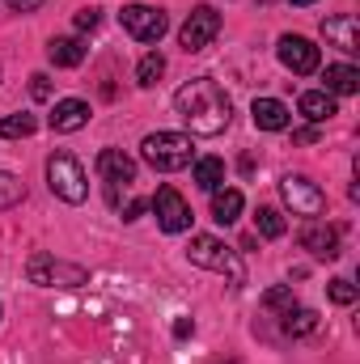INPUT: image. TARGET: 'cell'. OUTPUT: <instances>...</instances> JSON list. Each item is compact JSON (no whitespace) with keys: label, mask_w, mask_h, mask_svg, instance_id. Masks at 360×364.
Instances as JSON below:
<instances>
[{"label":"cell","mask_w":360,"mask_h":364,"mask_svg":"<svg viewBox=\"0 0 360 364\" xmlns=\"http://www.w3.org/2000/svg\"><path fill=\"white\" fill-rule=\"evenodd\" d=\"M174 110L191 127V136H221L233 119V102L212 77H195L174 93Z\"/></svg>","instance_id":"cell-1"},{"label":"cell","mask_w":360,"mask_h":364,"mask_svg":"<svg viewBox=\"0 0 360 364\" xmlns=\"http://www.w3.org/2000/svg\"><path fill=\"white\" fill-rule=\"evenodd\" d=\"M140 157L157 174H179L195 161V149H191V136H182V132H153V136H144Z\"/></svg>","instance_id":"cell-2"},{"label":"cell","mask_w":360,"mask_h":364,"mask_svg":"<svg viewBox=\"0 0 360 364\" xmlns=\"http://www.w3.org/2000/svg\"><path fill=\"white\" fill-rule=\"evenodd\" d=\"M47 186L64 203H85V195H90V178H85V170L73 153H51L47 157Z\"/></svg>","instance_id":"cell-3"},{"label":"cell","mask_w":360,"mask_h":364,"mask_svg":"<svg viewBox=\"0 0 360 364\" xmlns=\"http://www.w3.org/2000/svg\"><path fill=\"white\" fill-rule=\"evenodd\" d=\"M26 275H30V284H38V288H81V284H90V272H85V267L60 263V259L47 255V250H38V255L26 263Z\"/></svg>","instance_id":"cell-4"},{"label":"cell","mask_w":360,"mask_h":364,"mask_svg":"<svg viewBox=\"0 0 360 364\" xmlns=\"http://www.w3.org/2000/svg\"><path fill=\"white\" fill-rule=\"evenodd\" d=\"M186 259H191L195 267H203V272H221V275H229V279H242V263H238V255H233L221 237L195 233L191 246H186Z\"/></svg>","instance_id":"cell-5"},{"label":"cell","mask_w":360,"mask_h":364,"mask_svg":"<svg viewBox=\"0 0 360 364\" xmlns=\"http://www.w3.org/2000/svg\"><path fill=\"white\" fill-rule=\"evenodd\" d=\"M119 26H123L136 43H162V34L170 30V17H166V9H157V4H123Z\"/></svg>","instance_id":"cell-6"},{"label":"cell","mask_w":360,"mask_h":364,"mask_svg":"<svg viewBox=\"0 0 360 364\" xmlns=\"http://www.w3.org/2000/svg\"><path fill=\"white\" fill-rule=\"evenodd\" d=\"M280 195H284V203L292 208V216H322L327 212V195H322V186L314 178H305V174H284L280 178Z\"/></svg>","instance_id":"cell-7"},{"label":"cell","mask_w":360,"mask_h":364,"mask_svg":"<svg viewBox=\"0 0 360 364\" xmlns=\"http://www.w3.org/2000/svg\"><path fill=\"white\" fill-rule=\"evenodd\" d=\"M149 208H153V216H157L162 233H186V229H191V220H195L191 203L182 199L174 186H157V195L149 199Z\"/></svg>","instance_id":"cell-8"},{"label":"cell","mask_w":360,"mask_h":364,"mask_svg":"<svg viewBox=\"0 0 360 364\" xmlns=\"http://www.w3.org/2000/svg\"><path fill=\"white\" fill-rule=\"evenodd\" d=\"M216 34H221V13H216L212 4H199V9H191V17L182 21L179 43H182V51H203Z\"/></svg>","instance_id":"cell-9"},{"label":"cell","mask_w":360,"mask_h":364,"mask_svg":"<svg viewBox=\"0 0 360 364\" xmlns=\"http://www.w3.org/2000/svg\"><path fill=\"white\" fill-rule=\"evenodd\" d=\"M275 51H280V64H284L288 73H297V77H309V73H318V64H322L318 47H314L309 38H301V34H284V38L275 43Z\"/></svg>","instance_id":"cell-10"},{"label":"cell","mask_w":360,"mask_h":364,"mask_svg":"<svg viewBox=\"0 0 360 364\" xmlns=\"http://www.w3.org/2000/svg\"><path fill=\"white\" fill-rule=\"evenodd\" d=\"M301 250H309L314 259H322V263H331V259H339V229L335 225H327V220H305V229H301Z\"/></svg>","instance_id":"cell-11"},{"label":"cell","mask_w":360,"mask_h":364,"mask_svg":"<svg viewBox=\"0 0 360 364\" xmlns=\"http://www.w3.org/2000/svg\"><path fill=\"white\" fill-rule=\"evenodd\" d=\"M97 178L106 186H132L136 182V161L123 149H102L97 153Z\"/></svg>","instance_id":"cell-12"},{"label":"cell","mask_w":360,"mask_h":364,"mask_svg":"<svg viewBox=\"0 0 360 364\" xmlns=\"http://www.w3.org/2000/svg\"><path fill=\"white\" fill-rule=\"evenodd\" d=\"M322 38L331 43V47H339L344 55H356L360 51V26L352 13H335V17H327L322 21Z\"/></svg>","instance_id":"cell-13"},{"label":"cell","mask_w":360,"mask_h":364,"mask_svg":"<svg viewBox=\"0 0 360 364\" xmlns=\"http://www.w3.org/2000/svg\"><path fill=\"white\" fill-rule=\"evenodd\" d=\"M85 123H90V102H81V97H60V102H55V110H51V132L68 136V132H81Z\"/></svg>","instance_id":"cell-14"},{"label":"cell","mask_w":360,"mask_h":364,"mask_svg":"<svg viewBox=\"0 0 360 364\" xmlns=\"http://www.w3.org/2000/svg\"><path fill=\"white\" fill-rule=\"evenodd\" d=\"M250 119H255L259 132H284V127L292 123V114H288V106H284L280 97H255Z\"/></svg>","instance_id":"cell-15"},{"label":"cell","mask_w":360,"mask_h":364,"mask_svg":"<svg viewBox=\"0 0 360 364\" xmlns=\"http://www.w3.org/2000/svg\"><path fill=\"white\" fill-rule=\"evenodd\" d=\"M47 60L55 68H77V64H85V43L73 38V34H60V38L47 43Z\"/></svg>","instance_id":"cell-16"},{"label":"cell","mask_w":360,"mask_h":364,"mask_svg":"<svg viewBox=\"0 0 360 364\" xmlns=\"http://www.w3.org/2000/svg\"><path fill=\"white\" fill-rule=\"evenodd\" d=\"M242 191H233V186H216L212 191V220L216 225H233L238 216H242Z\"/></svg>","instance_id":"cell-17"},{"label":"cell","mask_w":360,"mask_h":364,"mask_svg":"<svg viewBox=\"0 0 360 364\" xmlns=\"http://www.w3.org/2000/svg\"><path fill=\"white\" fill-rule=\"evenodd\" d=\"M322 81H327L331 97H348V93L360 90V68H352V64H327Z\"/></svg>","instance_id":"cell-18"},{"label":"cell","mask_w":360,"mask_h":364,"mask_svg":"<svg viewBox=\"0 0 360 364\" xmlns=\"http://www.w3.org/2000/svg\"><path fill=\"white\" fill-rule=\"evenodd\" d=\"M297 110L318 127V123H327V119L335 114V97H331L327 90H309V93H301V97H297Z\"/></svg>","instance_id":"cell-19"},{"label":"cell","mask_w":360,"mask_h":364,"mask_svg":"<svg viewBox=\"0 0 360 364\" xmlns=\"http://www.w3.org/2000/svg\"><path fill=\"white\" fill-rule=\"evenodd\" d=\"M191 178H195L199 191L212 195V191L225 182V161H221V157H199V161H191Z\"/></svg>","instance_id":"cell-20"},{"label":"cell","mask_w":360,"mask_h":364,"mask_svg":"<svg viewBox=\"0 0 360 364\" xmlns=\"http://www.w3.org/2000/svg\"><path fill=\"white\" fill-rule=\"evenodd\" d=\"M318 331V314L314 309H301V305H292L288 314H284V335H292V339H305V335H314Z\"/></svg>","instance_id":"cell-21"},{"label":"cell","mask_w":360,"mask_h":364,"mask_svg":"<svg viewBox=\"0 0 360 364\" xmlns=\"http://www.w3.org/2000/svg\"><path fill=\"white\" fill-rule=\"evenodd\" d=\"M162 73H166V55H162V51H149V55L136 64V85L153 90V85L162 81Z\"/></svg>","instance_id":"cell-22"},{"label":"cell","mask_w":360,"mask_h":364,"mask_svg":"<svg viewBox=\"0 0 360 364\" xmlns=\"http://www.w3.org/2000/svg\"><path fill=\"white\" fill-rule=\"evenodd\" d=\"M34 127H38L34 114H4L0 119V136L4 140H26V136H34Z\"/></svg>","instance_id":"cell-23"},{"label":"cell","mask_w":360,"mask_h":364,"mask_svg":"<svg viewBox=\"0 0 360 364\" xmlns=\"http://www.w3.org/2000/svg\"><path fill=\"white\" fill-rule=\"evenodd\" d=\"M255 229H259V237H284V216H280V208H259L255 212Z\"/></svg>","instance_id":"cell-24"},{"label":"cell","mask_w":360,"mask_h":364,"mask_svg":"<svg viewBox=\"0 0 360 364\" xmlns=\"http://www.w3.org/2000/svg\"><path fill=\"white\" fill-rule=\"evenodd\" d=\"M26 199V182L9 170H0V208H17Z\"/></svg>","instance_id":"cell-25"},{"label":"cell","mask_w":360,"mask_h":364,"mask_svg":"<svg viewBox=\"0 0 360 364\" xmlns=\"http://www.w3.org/2000/svg\"><path fill=\"white\" fill-rule=\"evenodd\" d=\"M297 301H292V288H271V292H263V309H271V314H288Z\"/></svg>","instance_id":"cell-26"},{"label":"cell","mask_w":360,"mask_h":364,"mask_svg":"<svg viewBox=\"0 0 360 364\" xmlns=\"http://www.w3.org/2000/svg\"><path fill=\"white\" fill-rule=\"evenodd\" d=\"M331 301H335V305H352V301H356L352 279H331Z\"/></svg>","instance_id":"cell-27"},{"label":"cell","mask_w":360,"mask_h":364,"mask_svg":"<svg viewBox=\"0 0 360 364\" xmlns=\"http://www.w3.org/2000/svg\"><path fill=\"white\" fill-rule=\"evenodd\" d=\"M30 93H34L38 102H47V97H51V81H47L43 73H34V77H30Z\"/></svg>","instance_id":"cell-28"},{"label":"cell","mask_w":360,"mask_h":364,"mask_svg":"<svg viewBox=\"0 0 360 364\" xmlns=\"http://www.w3.org/2000/svg\"><path fill=\"white\" fill-rule=\"evenodd\" d=\"M97 21H102L97 9H81V13H77V30H97Z\"/></svg>","instance_id":"cell-29"},{"label":"cell","mask_w":360,"mask_h":364,"mask_svg":"<svg viewBox=\"0 0 360 364\" xmlns=\"http://www.w3.org/2000/svg\"><path fill=\"white\" fill-rule=\"evenodd\" d=\"M4 4H9L13 13H34V9H38L43 0H4Z\"/></svg>","instance_id":"cell-30"},{"label":"cell","mask_w":360,"mask_h":364,"mask_svg":"<svg viewBox=\"0 0 360 364\" xmlns=\"http://www.w3.org/2000/svg\"><path fill=\"white\" fill-rule=\"evenodd\" d=\"M191 331H195V322H191V318H179V322H174V339H186Z\"/></svg>","instance_id":"cell-31"},{"label":"cell","mask_w":360,"mask_h":364,"mask_svg":"<svg viewBox=\"0 0 360 364\" xmlns=\"http://www.w3.org/2000/svg\"><path fill=\"white\" fill-rule=\"evenodd\" d=\"M292 140H297V144H314V140H318V127H301Z\"/></svg>","instance_id":"cell-32"},{"label":"cell","mask_w":360,"mask_h":364,"mask_svg":"<svg viewBox=\"0 0 360 364\" xmlns=\"http://www.w3.org/2000/svg\"><path fill=\"white\" fill-rule=\"evenodd\" d=\"M288 4H314V0H288Z\"/></svg>","instance_id":"cell-33"}]
</instances>
